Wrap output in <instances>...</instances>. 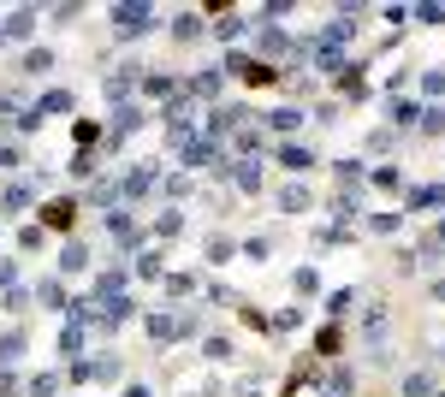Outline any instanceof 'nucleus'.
Segmentation results:
<instances>
[{
  "label": "nucleus",
  "instance_id": "39448f33",
  "mask_svg": "<svg viewBox=\"0 0 445 397\" xmlns=\"http://www.w3.org/2000/svg\"><path fill=\"white\" fill-rule=\"evenodd\" d=\"M268 125L279 130V137H285V130H297V125H303V113H297V107H279V113H268Z\"/></svg>",
  "mask_w": 445,
  "mask_h": 397
},
{
  "label": "nucleus",
  "instance_id": "c756f323",
  "mask_svg": "<svg viewBox=\"0 0 445 397\" xmlns=\"http://www.w3.org/2000/svg\"><path fill=\"white\" fill-rule=\"evenodd\" d=\"M326 397H333V391H326Z\"/></svg>",
  "mask_w": 445,
  "mask_h": 397
},
{
  "label": "nucleus",
  "instance_id": "6ab92c4d",
  "mask_svg": "<svg viewBox=\"0 0 445 397\" xmlns=\"http://www.w3.org/2000/svg\"><path fill=\"white\" fill-rule=\"evenodd\" d=\"M214 30H220V36H226V42H238V36H243V30H250V24H243V18H220V24H214Z\"/></svg>",
  "mask_w": 445,
  "mask_h": 397
},
{
  "label": "nucleus",
  "instance_id": "ddd939ff",
  "mask_svg": "<svg viewBox=\"0 0 445 397\" xmlns=\"http://www.w3.org/2000/svg\"><path fill=\"white\" fill-rule=\"evenodd\" d=\"M185 160H196V167H208V160H214V142H185Z\"/></svg>",
  "mask_w": 445,
  "mask_h": 397
},
{
  "label": "nucleus",
  "instance_id": "dca6fc26",
  "mask_svg": "<svg viewBox=\"0 0 445 397\" xmlns=\"http://www.w3.org/2000/svg\"><path fill=\"white\" fill-rule=\"evenodd\" d=\"M172 30H178V36H185V42H190V36H202V18H196V12H185V18H178Z\"/></svg>",
  "mask_w": 445,
  "mask_h": 397
},
{
  "label": "nucleus",
  "instance_id": "7ed1b4c3",
  "mask_svg": "<svg viewBox=\"0 0 445 397\" xmlns=\"http://www.w3.org/2000/svg\"><path fill=\"white\" fill-rule=\"evenodd\" d=\"M410 208H445V190H439V184H422V190H410Z\"/></svg>",
  "mask_w": 445,
  "mask_h": 397
},
{
  "label": "nucleus",
  "instance_id": "f3484780",
  "mask_svg": "<svg viewBox=\"0 0 445 397\" xmlns=\"http://www.w3.org/2000/svg\"><path fill=\"white\" fill-rule=\"evenodd\" d=\"M148 184H155V172H148V167H143V172H131V178H125V190H131V196H143Z\"/></svg>",
  "mask_w": 445,
  "mask_h": 397
},
{
  "label": "nucleus",
  "instance_id": "f03ea898",
  "mask_svg": "<svg viewBox=\"0 0 445 397\" xmlns=\"http://www.w3.org/2000/svg\"><path fill=\"white\" fill-rule=\"evenodd\" d=\"M0 30H6V36L18 42V36H30V30H36V12H30V6H24V12H12V18L0 24Z\"/></svg>",
  "mask_w": 445,
  "mask_h": 397
},
{
  "label": "nucleus",
  "instance_id": "a211bd4d",
  "mask_svg": "<svg viewBox=\"0 0 445 397\" xmlns=\"http://www.w3.org/2000/svg\"><path fill=\"white\" fill-rule=\"evenodd\" d=\"M392 119H398V125H422V107H410V101H398V107H392Z\"/></svg>",
  "mask_w": 445,
  "mask_h": 397
},
{
  "label": "nucleus",
  "instance_id": "9b49d317",
  "mask_svg": "<svg viewBox=\"0 0 445 397\" xmlns=\"http://www.w3.org/2000/svg\"><path fill=\"white\" fill-rule=\"evenodd\" d=\"M18 350H24V332H6V338H0V362H18Z\"/></svg>",
  "mask_w": 445,
  "mask_h": 397
},
{
  "label": "nucleus",
  "instance_id": "9d476101",
  "mask_svg": "<svg viewBox=\"0 0 445 397\" xmlns=\"http://www.w3.org/2000/svg\"><path fill=\"white\" fill-rule=\"evenodd\" d=\"M404 397H434V379H427V374H410L404 379Z\"/></svg>",
  "mask_w": 445,
  "mask_h": 397
},
{
  "label": "nucleus",
  "instance_id": "cd10ccee",
  "mask_svg": "<svg viewBox=\"0 0 445 397\" xmlns=\"http://www.w3.org/2000/svg\"><path fill=\"white\" fill-rule=\"evenodd\" d=\"M439 303H445V285H439Z\"/></svg>",
  "mask_w": 445,
  "mask_h": 397
},
{
  "label": "nucleus",
  "instance_id": "2eb2a0df",
  "mask_svg": "<svg viewBox=\"0 0 445 397\" xmlns=\"http://www.w3.org/2000/svg\"><path fill=\"white\" fill-rule=\"evenodd\" d=\"M232 178H238V190H256V184H261V172L250 167V160H243V167H232Z\"/></svg>",
  "mask_w": 445,
  "mask_h": 397
},
{
  "label": "nucleus",
  "instance_id": "0eeeda50",
  "mask_svg": "<svg viewBox=\"0 0 445 397\" xmlns=\"http://www.w3.org/2000/svg\"><path fill=\"white\" fill-rule=\"evenodd\" d=\"M42 119H48V113H72V95H65V89H54V95H42Z\"/></svg>",
  "mask_w": 445,
  "mask_h": 397
},
{
  "label": "nucleus",
  "instance_id": "423d86ee",
  "mask_svg": "<svg viewBox=\"0 0 445 397\" xmlns=\"http://www.w3.org/2000/svg\"><path fill=\"white\" fill-rule=\"evenodd\" d=\"M60 267L65 273H84L89 267V250H84V243H65V261H60Z\"/></svg>",
  "mask_w": 445,
  "mask_h": 397
},
{
  "label": "nucleus",
  "instance_id": "1a4fd4ad",
  "mask_svg": "<svg viewBox=\"0 0 445 397\" xmlns=\"http://www.w3.org/2000/svg\"><path fill=\"white\" fill-rule=\"evenodd\" d=\"M279 208H291V213H297V208H309V190H303V184H291V190H279Z\"/></svg>",
  "mask_w": 445,
  "mask_h": 397
},
{
  "label": "nucleus",
  "instance_id": "f8f14e48",
  "mask_svg": "<svg viewBox=\"0 0 445 397\" xmlns=\"http://www.w3.org/2000/svg\"><path fill=\"white\" fill-rule=\"evenodd\" d=\"M54 391H60L54 374H36V379H30V397H54Z\"/></svg>",
  "mask_w": 445,
  "mask_h": 397
},
{
  "label": "nucleus",
  "instance_id": "4be33fe9",
  "mask_svg": "<svg viewBox=\"0 0 445 397\" xmlns=\"http://www.w3.org/2000/svg\"><path fill=\"white\" fill-rule=\"evenodd\" d=\"M190 89H196V95H214V89H220V72H202V77H196Z\"/></svg>",
  "mask_w": 445,
  "mask_h": 397
},
{
  "label": "nucleus",
  "instance_id": "5701e85b",
  "mask_svg": "<svg viewBox=\"0 0 445 397\" xmlns=\"http://www.w3.org/2000/svg\"><path fill=\"white\" fill-rule=\"evenodd\" d=\"M137 273H143V279H160V255H155V250H148V255L137 261Z\"/></svg>",
  "mask_w": 445,
  "mask_h": 397
},
{
  "label": "nucleus",
  "instance_id": "a878e982",
  "mask_svg": "<svg viewBox=\"0 0 445 397\" xmlns=\"http://www.w3.org/2000/svg\"><path fill=\"white\" fill-rule=\"evenodd\" d=\"M12 279H18V273H12V261H0V285H12Z\"/></svg>",
  "mask_w": 445,
  "mask_h": 397
},
{
  "label": "nucleus",
  "instance_id": "412c9836",
  "mask_svg": "<svg viewBox=\"0 0 445 397\" xmlns=\"http://www.w3.org/2000/svg\"><path fill=\"white\" fill-rule=\"evenodd\" d=\"M208 362H232V344H226V338H208Z\"/></svg>",
  "mask_w": 445,
  "mask_h": 397
},
{
  "label": "nucleus",
  "instance_id": "4468645a",
  "mask_svg": "<svg viewBox=\"0 0 445 397\" xmlns=\"http://www.w3.org/2000/svg\"><path fill=\"white\" fill-rule=\"evenodd\" d=\"M137 125H143V113H137V107H119V119H113V130L125 137V130H137Z\"/></svg>",
  "mask_w": 445,
  "mask_h": 397
},
{
  "label": "nucleus",
  "instance_id": "6e6552de",
  "mask_svg": "<svg viewBox=\"0 0 445 397\" xmlns=\"http://www.w3.org/2000/svg\"><path fill=\"white\" fill-rule=\"evenodd\" d=\"M72 213H77L72 202H54V208H42V220H48V225H60V231H65V225H72Z\"/></svg>",
  "mask_w": 445,
  "mask_h": 397
},
{
  "label": "nucleus",
  "instance_id": "bb28decb",
  "mask_svg": "<svg viewBox=\"0 0 445 397\" xmlns=\"http://www.w3.org/2000/svg\"><path fill=\"white\" fill-rule=\"evenodd\" d=\"M125 397H148V386H131V391H125Z\"/></svg>",
  "mask_w": 445,
  "mask_h": 397
},
{
  "label": "nucleus",
  "instance_id": "20e7f679",
  "mask_svg": "<svg viewBox=\"0 0 445 397\" xmlns=\"http://www.w3.org/2000/svg\"><path fill=\"white\" fill-rule=\"evenodd\" d=\"M279 160H285L291 172H309V167H315V155H309V148H297V142H291V148H279Z\"/></svg>",
  "mask_w": 445,
  "mask_h": 397
},
{
  "label": "nucleus",
  "instance_id": "aec40b11",
  "mask_svg": "<svg viewBox=\"0 0 445 397\" xmlns=\"http://www.w3.org/2000/svg\"><path fill=\"white\" fill-rule=\"evenodd\" d=\"M368 231H380V237H386V231H398V213H374Z\"/></svg>",
  "mask_w": 445,
  "mask_h": 397
},
{
  "label": "nucleus",
  "instance_id": "b1692460",
  "mask_svg": "<svg viewBox=\"0 0 445 397\" xmlns=\"http://www.w3.org/2000/svg\"><path fill=\"white\" fill-rule=\"evenodd\" d=\"M167 291H172V296H185V291H196V279H190V273H172V279H167Z\"/></svg>",
  "mask_w": 445,
  "mask_h": 397
},
{
  "label": "nucleus",
  "instance_id": "f257e3e1",
  "mask_svg": "<svg viewBox=\"0 0 445 397\" xmlns=\"http://www.w3.org/2000/svg\"><path fill=\"white\" fill-rule=\"evenodd\" d=\"M113 30H119L125 42L148 36V30H155V6H119V12H113Z\"/></svg>",
  "mask_w": 445,
  "mask_h": 397
},
{
  "label": "nucleus",
  "instance_id": "393cba45",
  "mask_svg": "<svg viewBox=\"0 0 445 397\" xmlns=\"http://www.w3.org/2000/svg\"><path fill=\"white\" fill-rule=\"evenodd\" d=\"M422 130H445V113L439 107H422Z\"/></svg>",
  "mask_w": 445,
  "mask_h": 397
},
{
  "label": "nucleus",
  "instance_id": "c85d7f7f",
  "mask_svg": "<svg viewBox=\"0 0 445 397\" xmlns=\"http://www.w3.org/2000/svg\"><path fill=\"white\" fill-rule=\"evenodd\" d=\"M0 36H6V30H0Z\"/></svg>",
  "mask_w": 445,
  "mask_h": 397
}]
</instances>
